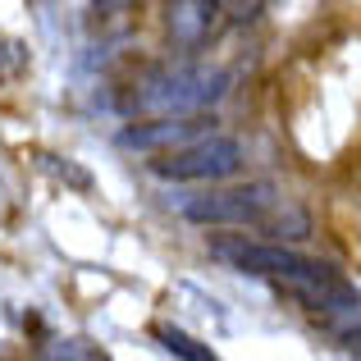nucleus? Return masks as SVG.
I'll return each instance as SVG.
<instances>
[{
	"mask_svg": "<svg viewBox=\"0 0 361 361\" xmlns=\"http://www.w3.org/2000/svg\"><path fill=\"white\" fill-rule=\"evenodd\" d=\"M211 256L233 270H247V274H265V279H279L283 288H293L307 307L316 311H348L357 307V288L343 283L329 265L311 261L302 252H288L283 243H247V238H211Z\"/></svg>",
	"mask_w": 361,
	"mask_h": 361,
	"instance_id": "nucleus-1",
	"label": "nucleus"
},
{
	"mask_svg": "<svg viewBox=\"0 0 361 361\" xmlns=\"http://www.w3.org/2000/svg\"><path fill=\"white\" fill-rule=\"evenodd\" d=\"M229 92V73L211 69V64H174L160 69L142 82L137 110L160 119H197V110H206L211 101H220Z\"/></svg>",
	"mask_w": 361,
	"mask_h": 361,
	"instance_id": "nucleus-2",
	"label": "nucleus"
},
{
	"mask_svg": "<svg viewBox=\"0 0 361 361\" xmlns=\"http://www.w3.org/2000/svg\"><path fill=\"white\" fill-rule=\"evenodd\" d=\"M243 165V147L238 137H220V133H206L202 142H192V147H178L169 151L165 160H156V174L160 178H178V183H202V178H229L238 174Z\"/></svg>",
	"mask_w": 361,
	"mask_h": 361,
	"instance_id": "nucleus-3",
	"label": "nucleus"
},
{
	"mask_svg": "<svg viewBox=\"0 0 361 361\" xmlns=\"http://www.w3.org/2000/svg\"><path fill=\"white\" fill-rule=\"evenodd\" d=\"M274 183H247V188H224V192L188 197L183 220L192 224H265L274 211Z\"/></svg>",
	"mask_w": 361,
	"mask_h": 361,
	"instance_id": "nucleus-4",
	"label": "nucleus"
},
{
	"mask_svg": "<svg viewBox=\"0 0 361 361\" xmlns=\"http://www.w3.org/2000/svg\"><path fill=\"white\" fill-rule=\"evenodd\" d=\"M206 128V119L197 115V119H156V123H137V128H123L119 133V147H142V151H151V147H192L188 137H197V133ZM202 142V137H197Z\"/></svg>",
	"mask_w": 361,
	"mask_h": 361,
	"instance_id": "nucleus-5",
	"label": "nucleus"
},
{
	"mask_svg": "<svg viewBox=\"0 0 361 361\" xmlns=\"http://www.w3.org/2000/svg\"><path fill=\"white\" fill-rule=\"evenodd\" d=\"M215 14H220V5H206V0H183V5L169 9V32H174V42L197 46L206 32H211Z\"/></svg>",
	"mask_w": 361,
	"mask_h": 361,
	"instance_id": "nucleus-6",
	"label": "nucleus"
},
{
	"mask_svg": "<svg viewBox=\"0 0 361 361\" xmlns=\"http://www.w3.org/2000/svg\"><path fill=\"white\" fill-rule=\"evenodd\" d=\"M156 338H160V348H165L169 357H178V361H220L211 353V343L192 338L188 329H178V325H156Z\"/></svg>",
	"mask_w": 361,
	"mask_h": 361,
	"instance_id": "nucleus-7",
	"label": "nucleus"
},
{
	"mask_svg": "<svg viewBox=\"0 0 361 361\" xmlns=\"http://www.w3.org/2000/svg\"><path fill=\"white\" fill-rule=\"evenodd\" d=\"M55 361H110V353L101 343H92V338H60Z\"/></svg>",
	"mask_w": 361,
	"mask_h": 361,
	"instance_id": "nucleus-8",
	"label": "nucleus"
},
{
	"mask_svg": "<svg viewBox=\"0 0 361 361\" xmlns=\"http://www.w3.org/2000/svg\"><path fill=\"white\" fill-rule=\"evenodd\" d=\"M27 69V51L18 42H0V82L5 78H18Z\"/></svg>",
	"mask_w": 361,
	"mask_h": 361,
	"instance_id": "nucleus-9",
	"label": "nucleus"
},
{
	"mask_svg": "<svg viewBox=\"0 0 361 361\" xmlns=\"http://www.w3.org/2000/svg\"><path fill=\"white\" fill-rule=\"evenodd\" d=\"M265 229H274L279 238H307V215L283 211V215H274V220H265Z\"/></svg>",
	"mask_w": 361,
	"mask_h": 361,
	"instance_id": "nucleus-10",
	"label": "nucleus"
},
{
	"mask_svg": "<svg viewBox=\"0 0 361 361\" xmlns=\"http://www.w3.org/2000/svg\"><path fill=\"white\" fill-rule=\"evenodd\" d=\"M42 160H46V169H55V174H60V178H69L73 188H87V183H92V178H87V169L69 165V160H64V165H60V156H42Z\"/></svg>",
	"mask_w": 361,
	"mask_h": 361,
	"instance_id": "nucleus-11",
	"label": "nucleus"
},
{
	"mask_svg": "<svg viewBox=\"0 0 361 361\" xmlns=\"http://www.w3.org/2000/svg\"><path fill=\"white\" fill-rule=\"evenodd\" d=\"M348 348H353V357H361V325L353 329V334H348Z\"/></svg>",
	"mask_w": 361,
	"mask_h": 361,
	"instance_id": "nucleus-12",
	"label": "nucleus"
}]
</instances>
